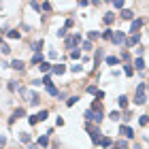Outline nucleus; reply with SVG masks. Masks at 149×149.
Here are the masks:
<instances>
[{"mask_svg":"<svg viewBox=\"0 0 149 149\" xmlns=\"http://www.w3.org/2000/svg\"><path fill=\"white\" fill-rule=\"evenodd\" d=\"M64 70H66V66H64V64H56V66L51 68L53 74H64Z\"/></svg>","mask_w":149,"mask_h":149,"instance_id":"f8f14e48","label":"nucleus"},{"mask_svg":"<svg viewBox=\"0 0 149 149\" xmlns=\"http://www.w3.org/2000/svg\"><path fill=\"white\" fill-rule=\"evenodd\" d=\"M77 102H79V96H70L68 100H66V107H74Z\"/></svg>","mask_w":149,"mask_h":149,"instance_id":"5701e85b","label":"nucleus"},{"mask_svg":"<svg viewBox=\"0 0 149 149\" xmlns=\"http://www.w3.org/2000/svg\"><path fill=\"white\" fill-rule=\"evenodd\" d=\"M107 64H109V66H115V64H119V58H115V56H109V58H107Z\"/></svg>","mask_w":149,"mask_h":149,"instance_id":"393cba45","label":"nucleus"},{"mask_svg":"<svg viewBox=\"0 0 149 149\" xmlns=\"http://www.w3.org/2000/svg\"><path fill=\"white\" fill-rule=\"evenodd\" d=\"M124 72H126V77H132L134 68H132V66H124Z\"/></svg>","mask_w":149,"mask_h":149,"instance_id":"f704fd0d","label":"nucleus"},{"mask_svg":"<svg viewBox=\"0 0 149 149\" xmlns=\"http://www.w3.org/2000/svg\"><path fill=\"white\" fill-rule=\"evenodd\" d=\"M11 68H15V70H24V62H22V60H13V62H11Z\"/></svg>","mask_w":149,"mask_h":149,"instance_id":"4468645a","label":"nucleus"},{"mask_svg":"<svg viewBox=\"0 0 149 149\" xmlns=\"http://www.w3.org/2000/svg\"><path fill=\"white\" fill-rule=\"evenodd\" d=\"M126 149H128V147H126Z\"/></svg>","mask_w":149,"mask_h":149,"instance_id":"09e8293b","label":"nucleus"},{"mask_svg":"<svg viewBox=\"0 0 149 149\" xmlns=\"http://www.w3.org/2000/svg\"><path fill=\"white\" fill-rule=\"evenodd\" d=\"M100 90H98V87L96 85H87V94H98Z\"/></svg>","mask_w":149,"mask_h":149,"instance_id":"473e14b6","label":"nucleus"},{"mask_svg":"<svg viewBox=\"0 0 149 149\" xmlns=\"http://www.w3.org/2000/svg\"><path fill=\"white\" fill-rule=\"evenodd\" d=\"M47 92H49L51 96H58V94H60V90H58L56 85H49V87H47Z\"/></svg>","mask_w":149,"mask_h":149,"instance_id":"c85d7f7f","label":"nucleus"},{"mask_svg":"<svg viewBox=\"0 0 149 149\" xmlns=\"http://www.w3.org/2000/svg\"><path fill=\"white\" fill-rule=\"evenodd\" d=\"M119 134H121V136H126V139H132V136H134V132H132L130 126H121V128H119Z\"/></svg>","mask_w":149,"mask_h":149,"instance_id":"1a4fd4ad","label":"nucleus"},{"mask_svg":"<svg viewBox=\"0 0 149 149\" xmlns=\"http://www.w3.org/2000/svg\"><path fill=\"white\" fill-rule=\"evenodd\" d=\"M70 70H72V72H81V70H83V68H81V66H79V64H74V66H70Z\"/></svg>","mask_w":149,"mask_h":149,"instance_id":"ea45409f","label":"nucleus"},{"mask_svg":"<svg viewBox=\"0 0 149 149\" xmlns=\"http://www.w3.org/2000/svg\"><path fill=\"white\" fill-rule=\"evenodd\" d=\"M121 60H126V62H130V53L124 51V56H121Z\"/></svg>","mask_w":149,"mask_h":149,"instance_id":"37998d69","label":"nucleus"},{"mask_svg":"<svg viewBox=\"0 0 149 149\" xmlns=\"http://www.w3.org/2000/svg\"><path fill=\"white\" fill-rule=\"evenodd\" d=\"M0 51H2L4 56H9V53H11V47H9V45H2V47H0Z\"/></svg>","mask_w":149,"mask_h":149,"instance_id":"c9c22d12","label":"nucleus"},{"mask_svg":"<svg viewBox=\"0 0 149 149\" xmlns=\"http://www.w3.org/2000/svg\"><path fill=\"white\" fill-rule=\"evenodd\" d=\"M87 132H90V139H92V143H94V145H100V139H102V132H100L96 126H92V124H87Z\"/></svg>","mask_w":149,"mask_h":149,"instance_id":"f03ea898","label":"nucleus"},{"mask_svg":"<svg viewBox=\"0 0 149 149\" xmlns=\"http://www.w3.org/2000/svg\"><path fill=\"white\" fill-rule=\"evenodd\" d=\"M19 141H22L24 145H30V134L28 132H22V134H19Z\"/></svg>","mask_w":149,"mask_h":149,"instance_id":"a211bd4d","label":"nucleus"},{"mask_svg":"<svg viewBox=\"0 0 149 149\" xmlns=\"http://www.w3.org/2000/svg\"><path fill=\"white\" fill-rule=\"evenodd\" d=\"M40 83H43V85H47V87H49V85H51V74H45V77H43V79H40Z\"/></svg>","mask_w":149,"mask_h":149,"instance_id":"cd10ccee","label":"nucleus"},{"mask_svg":"<svg viewBox=\"0 0 149 149\" xmlns=\"http://www.w3.org/2000/svg\"><path fill=\"white\" fill-rule=\"evenodd\" d=\"M36 145H38V147H47V145H49V136H47V134H45V136H40V139L36 141Z\"/></svg>","mask_w":149,"mask_h":149,"instance_id":"dca6fc26","label":"nucleus"},{"mask_svg":"<svg viewBox=\"0 0 149 149\" xmlns=\"http://www.w3.org/2000/svg\"><path fill=\"white\" fill-rule=\"evenodd\" d=\"M70 58H72V60H79V58H81V51H79V49H72V51H70Z\"/></svg>","mask_w":149,"mask_h":149,"instance_id":"2f4dec72","label":"nucleus"},{"mask_svg":"<svg viewBox=\"0 0 149 149\" xmlns=\"http://www.w3.org/2000/svg\"><path fill=\"white\" fill-rule=\"evenodd\" d=\"M119 17H121V19H134V13H132V11H128V9H124Z\"/></svg>","mask_w":149,"mask_h":149,"instance_id":"f3484780","label":"nucleus"},{"mask_svg":"<svg viewBox=\"0 0 149 149\" xmlns=\"http://www.w3.org/2000/svg\"><path fill=\"white\" fill-rule=\"evenodd\" d=\"M102 58H104V51L102 49H94V66H92V68H98L100 62H102Z\"/></svg>","mask_w":149,"mask_h":149,"instance_id":"423d86ee","label":"nucleus"},{"mask_svg":"<svg viewBox=\"0 0 149 149\" xmlns=\"http://www.w3.org/2000/svg\"><path fill=\"white\" fill-rule=\"evenodd\" d=\"M56 36H60V38H64V36H66V28H60V30L56 32Z\"/></svg>","mask_w":149,"mask_h":149,"instance_id":"e433bc0d","label":"nucleus"},{"mask_svg":"<svg viewBox=\"0 0 149 149\" xmlns=\"http://www.w3.org/2000/svg\"><path fill=\"white\" fill-rule=\"evenodd\" d=\"M109 117H111V119H119V111H113V113L109 115Z\"/></svg>","mask_w":149,"mask_h":149,"instance_id":"79ce46f5","label":"nucleus"},{"mask_svg":"<svg viewBox=\"0 0 149 149\" xmlns=\"http://www.w3.org/2000/svg\"><path fill=\"white\" fill-rule=\"evenodd\" d=\"M113 32H115V30H104V32H102L100 36H102L104 40H111V38H113Z\"/></svg>","mask_w":149,"mask_h":149,"instance_id":"a878e982","label":"nucleus"},{"mask_svg":"<svg viewBox=\"0 0 149 149\" xmlns=\"http://www.w3.org/2000/svg\"><path fill=\"white\" fill-rule=\"evenodd\" d=\"M113 19H115V15H113V13H107V15L102 17V22H104L107 26H111V24H113Z\"/></svg>","mask_w":149,"mask_h":149,"instance_id":"4be33fe9","label":"nucleus"},{"mask_svg":"<svg viewBox=\"0 0 149 149\" xmlns=\"http://www.w3.org/2000/svg\"><path fill=\"white\" fill-rule=\"evenodd\" d=\"M47 115H49V113H47V109H43V111H38V113H34V115H30V126H36L38 124V121H45L47 119Z\"/></svg>","mask_w":149,"mask_h":149,"instance_id":"7ed1b4c3","label":"nucleus"},{"mask_svg":"<svg viewBox=\"0 0 149 149\" xmlns=\"http://www.w3.org/2000/svg\"><path fill=\"white\" fill-rule=\"evenodd\" d=\"M0 9H2V4H0Z\"/></svg>","mask_w":149,"mask_h":149,"instance_id":"de8ad7c7","label":"nucleus"},{"mask_svg":"<svg viewBox=\"0 0 149 149\" xmlns=\"http://www.w3.org/2000/svg\"><path fill=\"white\" fill-rule=\"evenodd\" d=\"M139 124H141V126H147V124H149V115H141V117H139Z\"/></svg>","mask_w":149,"mask_h":149,"instance_id":"7c9ffc66","label":"nucleus"},{"mask_svg":"<svg viewBox=\"0 0 149 149\" xmlns=\"http://www.w3.org/2000/svg\"><path fill=\"white\" fill-rule=\"evenodd\" d=\"M40 9H43V11H51V2H43V4H40Z\"/></svg>","mask_w":149,"mask_h":149,"instance_id":"58836bf2","label":"nucleus"},{"mask_svg":"<svg viewBox=\"0 0 149 149\" xmlns=\"http://www.w3.org/2000/svg\"><path fill=\"white\" fill-rule=\"evenodd\" d=\"M139 40H141L139 34H132L130 38H126V47H136V45H139Z\"/></svg>","mask_w":149,"mask_h":149,"instance_id":"9d476101","label":"nucleus"},{"mask_svg":"<svg viewBox=\"0 0 149 149\" xmlns=\"http://www.w3.org/2000/svg\"><path fill=\"white\" fill-rule=\"evenodd\" d=\"M134 68H136V70H143V68H145V60H143V58H136V60H134Z\"/></svg>","mask_w":149,"mask_h":149,"instance_id":"ddd939ff","label":"nucleus"},{"mask_svg":"<svg viewBox=\"0 0 149 149\" xmlns=\"http://www.w3.org/2000/svg\"><path fill=\"white\" fill-rule=\"evenodd\" d=\"M113 6H115V9H121V6H124V2H121V0H115Z\"/></svg>","mask_w":149,"mask_h":149,"instance_id":"a19ab883","label":"nucleus"},{"mask_svg":"<svg viewBox=\"0 0 149 149\" xmlns=\"http://www.w3.org/2000/svg\"><path fill=\"white\" fill-rule=\"evenodd\" d=\"M9 90H19V85H17V81H9Z\"/></svg>","mask_w":149,"mask_h":149,"instance_id":"4c0bfd02","label":"nucleus"},{"mask_svg":"<svg viewBox=\"0 0 149 149\" xmlns=\"http://www.w3.org/2000/svg\"><path fill=\"white\" fill-rule=\"evenodd\" d=\"M43 45H45V43H43V38H40L38 43H34V45H32V51H34V53H40V49H43Z\"/></svg>","mask_w":149,"mask_h":149,"instance_id":"aec40b11","label":"nucleus"},{"mask_svg":"<svg viewBox=\"0 0 149 149\" xmlns=\"http://www.w3.org/2000/svg\"><path fill=\"white\" fill-rule=\"evenodd\" d=\"M81 49H85V51H92L94 47H92V43H90V40H83V43H81Z\"/></svg>","mask_w":149,"mask_h":149,"instance_id":"bb28decb","label":"nucleus"},{"mask_svg":"<svg viewBox=\"0 0 149 149\" xmlns=\"http://www.w3.org/2000/svg\"><path fill=\"white\" fill-rule=\"evenodd\" d=\"M38 70H40V72H49V70H51V64H49V62H40V64H38Z\"/></svg>","mask_w":149,"mask_h":149,"instance_id":"2eb2a0df","label":"nucleus"},{"mask_svg":"<svg viewBox=\"0 0 149 149\" xmlns=\"http://www.w3.org/2000/svg\"><path fill=\"white\" fill-rule=\"evenodd\" d=\"M111 149H117V147H115V145H113V147H111Z\"/></svg>","mask_w":149,"mask_h":149,"instance_id":"49530a36","label":"nucleus"},{"mask_svg":"<svg viewBox=\"0 0 149 149\" xmlns=\"http://www.w3.org/2000/svg\"><path fill=\"white\" fill-rule=\"evenodd\" d=\"M143 19H132V26H130V32H132V34H139V30L141 28H143Z\"/></svg>","mask_w":149,"mask_h":149,"instance_id":"6e6552de","label":"nucleus"},{"mask_svg":"<svg viewBox=\"0 0 149 149\" xmlns=\"http://www.w3.org/2000/svg\"><path fill=\"white\" fill-rule=\"evenodd\" d=\"M117 104L121 107V109H126V107H128V98H126V96H119V98H117Z\"/></svg>","mask_w":149,"mask_h":149,"instance_id":"b1692460","label":"nucleus"},{"mask_svg":"<svg viewBox=\"0 0 149 149\" xmlns=\"http://www.w3.org/2000/svg\"><path fill=\"white\" fill-rule=\"evenodd\" d=\"M28 149H38V145L34 143V145H28Z\"/></svg>","mask_w":149,"mask_h":149,"instance_id":"c03bdc74","label":"nucleus"},{"mask_svg":"<svg viewBox=\"0 0 149 149\" xmlns=\"http://www.w3.org/2000/svg\"><path fill=\"white\" fill-rule=\"evenodd\" d=\"M4 34L9 36V38H15V40L22 38V32H19V30H9V32H4Z\"/></svg>","mask_w":149,"mask_h":149,"instance_id":"9b49d317","label":"nucleus"},{"mask_svg":"<svg viewBox=\"0 0 149 149\" xmlns=\"http://www.w3.org/2000/svg\"><path fill=\"white\" fill-rule=\"evenodd\" d=\"M113 145V141L109 139V136H102V139H100V147H111Z\"/></svg>","mask_w":149,"mask_h":149,"instance_id":"412c9836","label":"nucleus"},{"mask_svg":"<svg viewBox=\"0 0 149 149\" xmlns=\"http://www.w3.org/2000/svg\"><path fill=\"white\" fill-rule=\"evenodd\" d=\"M81 43V36L79 34H72V36H66V47H68V49H77V45Z\"/></svg>","mask_w":149,"mask_h":149,"instance_id":"39448f33","label":"nucleus"},{"mask_svg":"<svg viewBox=\"0 0 149 149\" xmlns=\"http://www.w3.org/2000/svg\"><path fill=\"white\" fill-rule=\"evenodd\" d=\"M43 62V56H40V53H34V56H32V64H40Z\"/></svg>","mask_w":149,"mask_h":149,"instance_id":"c756f323","label":"nucleus"},{"mask_svg":"<svg viewBox=\"0 0 149 149\" xmlns=\"http://www.w3.org/2000/svg\"><path fill=\"white\" fill-rule=\"evenodd\" d=\"M38 102H40V98H38V94H34V92H32V94H30V104H32V107H36Z\"/></svg>","mask_w":149,"mask_h":149,"instance_id":"6ab92c4d","label":"nucleus"},{"mask_svg":"<svg viewBox=\"0 0 149 149\" xmlns=\"http://www.w3.org/2000/svg\"><path fill=\"white\" fill-rule=\"evenodd\" d=\"M111 40H113L115 45H126V34H124L121 30H115V32H113V38H111Z\"/></svg>","mask_w":149,"mask_h":149,"instance_id":"20e7f679","label":"nucleus"},{"mask_svg":"<svg viewBox=\"0 0 149 149\" xmlns=\"http://www.w3.org/2000/svg\"><path fill=\"white\" fill-rule=\"evenodd\" d=\"M19 117H26V109H24V107H19V109H15V111H13L11 119H9V124H13V121H15V119H19Z\"/></svg>","mask_w":149,"mask_h":149,"instance_id":"0eeeda50","label":"nucleus"},{"mask_svg":"<svg viewBox=\"0 0 149 149\" xmlns=\"http://www.w3.org/2000/svg\"><path fill=\"white\" fill-rule=\"evenodd\" d=\"M2 45H4V43H2V38H0V47H2Z\"/></svg>","mask_w":149,"mask_h":149,"instance_id":"a18cd8bd","label":"nucleus"},{"mask_svg":"<svg viewBox=\"0 0 149 149\" xmlns=\"http://www.w3.org/2000/svg\"><path fill=\"white\" fill-rule=\"evenodd\" d=\"M98 36H100V34H98V32H94V30H92V32H87V38H90V43H92L94 38H98Z\"/></svg>","mask_w":149,"mask_h":149,"instance_id":"72a5a7b5","label":"nucleus"},{"mask_svg":"<svg viewBox=\"0 0 149 149\" xmlns=\"http://www.w3.org/2000/svg\"><path fill=\"white\" fill-rule=\"evenodd\" d=\"M145 90H147V85H145V83H139V87H136V94H134V102H136V104H145V102H147Z\"/></svg>","mask_w":149,"mask_h":149,"instance_id":"f257e3e1","label":"nucleus"}]
</instances>
